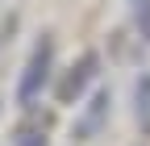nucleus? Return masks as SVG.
Listing matches in <instances>:
<instances>
[{"label":"nucleus","mask_w":150,"mask_h":146,"mask_svg":"<svg viewBox=\"0 0 150 146\" xmlns=\"http://www.w3.org/2000/svg\"><path fill=\"white\" fill-rule=\"evenodd\" d=\"M50 67H54V38H50V33H42V42L33 46L29 63H25V71H21V84H17V104L29 108L38 96H42V88L50 84Z\"/></svg>","instance_id":"1"},{"label":"nucleus","mask_w":150,"mask_h":146,"mask_svg":"<svg viewBox=\"0 0 150 146\" xmlns=\"http://www.w3.org/2000/svg\"><path fill=\"white\" fill-rule=\"evenodd\" d=\"M108 108H112V92H108V88H96V92H92V100L83 104L79 121H75L71 138H75V142H88V138H96V134H100V125L108 121Z\"/></svg>","instance_id":"2"},{"label":"nucleus","mask_w":150,"mask_h":146,"mask_svg":"<svg viewBox=\"0 0 150 146\" xmlns=\"http://www.w3.org/2000/svg\"><path fill=\"white\" fill-rule=\"evenodd\" d=\"M96 71H100V59L88 50L83 59H79V63H75V67L67 71V75H63V84H59V100H63V104L79 100V96H83V88H88L92 79H96Z\"/></svg>","instance_id":"3"},{"label":"nucleus","mask_w":150,"mask_h":146,"mask_svg":"<svg viewBox=\"0 0 150 146\" xmlns=\"http://www.w3.org/2000/svg\"><path fill=\"white\" fill-rule=\"evenodd\" d=\"M134 121L142 134H150V71L134 79Z\"/></svg>","instance_id":"4"},{"label":"nucleus","mask_w":150,"mask_h":146,"mask_svg":"<svg viewBox=\"0 0 150 146\" xmlns=\"http://www.w3.org/2000/svg\"><path fill=\"white\" fill-rule=\"evenodd\" d=\"M8 146H50L46 125H33V121L17 125V130H13V138H8Z\"/></svg>","instance_id":"5"},{"label":"nucleus","mask_w":150,"mask_h":146,"mask_svg":"<svg viewBox=\"0 0 150 146\" xmlns=\"http://www.w3.org/2000/svg\"><path fill=\"white\" fill-rule=\"evenodd\" d=\"M129 17H134V29L150 42V0H129Z\"/></svg>","instance_id":"6"}]
</instances>
